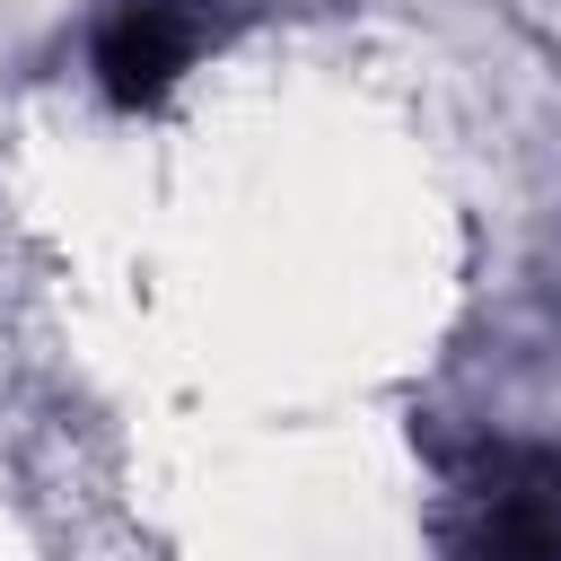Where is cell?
Wrapping results in <instances>:
<instances>
[{
  "instance_id": "cell-1",
  "label": "cell",
  "mask_w": 561,
  "mask_h": 561,
  "mask_svg": "<svg viewBox=\"0 0 561 561\" xmlns=\"http://www.w3.org/2000/svg\"><path fill=\"white\" fill-rule=\"evenodd\" d=\"M456 561H561V456L491 438L456 473Z\"/></svg>"
},
{
  "instance_id": "cell-2",
  "label": "cell",
  "mask_w": 561,
  "mask_h": 561,
  "mask_svg": "<svg viewBox=\"0 0 561 561\" xmlns=\"http://www.w3.org/2000/svg\"><path fill=\"white\" fill-rule=\"evenodd\" d=\"M202 53V26L184 0H114L96 26V88L114 105H158Z\"/></svg>"
}]
</instances>
